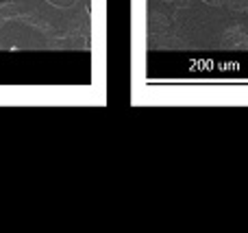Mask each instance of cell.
Segmentation results:
<instances>
[{
	"label": "cell",
	"instance_id": "obj_1",
	"mask_svg": "<svg viewBox=\"0 0 248 233\" xmlns=\"http://www.w3.org/2000/svg\"><path fill=\"white\" fill-rule=\"evenodd\" d=\"M148 37H150V46L159 48V46H168L172 37V20L168 16L159 11L150 13V22H148Z\"/></svg>",
	"mask_w": 248,
	"mask_h": 233
},
{
	"label": "cell",
	"instance_id": "obj_2",
	"mask_svg": "<svg viewBox=\"0 0 248 233\" xmlns=\"http://www.w3.org/2000/svg\"><path fill=\"white\" fill-rule=\"evenodd\" d=\"M220 46L229 48V50H248V29L242 24L229 26L220 35Z\"/></svg>",
	"mask_w": 248,
	"mask_h": 233
},
{
	"label": "cell",
	"instance_id": "obj_3",
	"mask_svg": "<svg viewBox=\"0 0 248 233\" xmlns=\"http://www.w3.org/2000/svg\"><path fill=\"white\" fill-rule=\"evenodd\" d=\"M227 7L233 9V11L248 13V0H227Z\"/></svg>",
	"mask_w": 248,
	"mask_h": 233
},
{
	"label": "cell",
	"instance_id": "obj_4",
	"mask_svg": "<svg viewBox=\"0 0 248 233\" xmlns=\"http://www.w3.org/2000/svg\"><path fill=\"white\" fill-rule=\"evenodd\" d=\"M48 2L57 9H70V7H74V4H78V0H48Z\"/></svg>",
	"mask_w": 248,
	"mask_h": 233
},
{
	"label": "cell",
	"instance_id": "obj_5",
	"mask_svg": "<svg viewBox=\"0 0 248 233\" xmlns=\"http://www.w3.org/2000/svg\"><path fill=\"white\" fill-rule=\"evenodd\" d=\"M209 7H227V0H202Z\"/></svg>",
	"mask_w": 248,
	"mask_h": 233
},
{
	"label": "cell",
	"instance_id": "obj_6",
	"mask_svg": "<svg viewBox=\"0 0 248 233\" xmlns=\"http://www.w3.org/2000/svg\"><path fill=\"white\" fill-rule=\"evenodd\" d=\"M163 2H174V0H163Z\"/></svg>",
	"mask_w": 248,
	"mask_h": 233
}]
</instances>
